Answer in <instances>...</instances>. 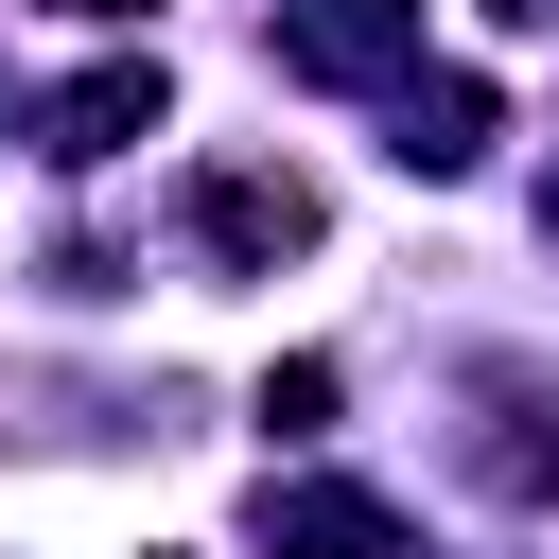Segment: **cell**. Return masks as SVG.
Wrapping results in <instances>:
<instances>
[{"label": "cell", "mask_w": 559, "mask_h": 559, "mask_svg": "<svg viewBox=\"0 0 559 559\" xmlns=\"http://www.w3.org/2000/svg\"><path fill=\"white\" fill-rule=\"evenodd\" d=\"M70 17H140V0H70Z\"/></svg>", "instance_id": "obj_7"}, {"label": "cell", "mask_w": 559, "mask_h": 559, "mask_svg": "<svg viewBox=\"0 0 559 559\" xmlns=\"http://www.w3.org/2000/svg\"><path fill=\"white\" fill-rule=\"evenodd\" d=\"M489 17H507V35H559V0H489Z\"/></svg>", "instance_id": "obj_6"}, {"label": "cell", "mask_w": 559, "mask_h": 559, "mask_svg": "<svg viewBox=\"0 0 559 559\" xmlns=\"http://www.w3.org/2000/svg\"><path fill=\"white\" fill-rule=\"evenodd\" d=\"M384 122H402V140H384L402 175H472V157L507 140V105H489L472 70H402V87H384Z\"/></svg>", "instance_id": "obj_4"}, {"label": "cell", "mask_w": 559, "mask_h": 559, "mask_svg": "<svg viewBox=\"0 0 559 559\" xmlns=\"http://www.w3.org/2000/svg\"><path fill=\"white\" fill-rule=\"evenodd\" d=\"M542 227H559V210H542Z\"/></svg>", "instance_id": "obj_8"}, {"label": "cell", "mask_w": 559, "mask_h": 559, "mask_svg": "<svg viewBox=\"0 0 559 559\" xmlns=\"http://www.w3.org/2000/svg\"><path fill=\"white\" fill-rule=\"evenodd\" d=\"M262 559H402V507L349 472H297V489H262Z\"/></svg>", "instance_id": "obj_3"}, {"label": "cell", "mask_w": 559, "mask_h": 559, "mask_svg": "<svg viewBox=\"0 0 559 559\" xmlns=\"http://www.w3.org/2000/svg\"><path fill=\"white\" fill-rule=\"evenodd\" d=\"M280 70L297 87H402L419 70V0H297L280 17Z\"/></svg>", "instance_id": "obj_2"}, {"label": "cell", "mask_w": 559, "mask_h": 559, "mask_svg": "<svg viewBox=\"0 0 559 559\" xmlns=\"http://www.w3.org/2000/svg\"><path fill=\"white\" fill-rule=\"evenodd\" d=\"M157 105H175V87H157V52H105V70H70V87H52V157H140V140H157Z\"/></svg>", "instance_id": "obj_5"}, {"label": "cell", "mask_w": 559, "mask_h": 559, "mask_svg": "<svg viewBox=\"0 0 559 559\" xmlns=\"http://www.w3.org/2000/svg\"><path fill=\"white\" fill-rule=\"evenodd\" d=\"M192 245H210L227 280H280V262L314 245V175H262V157H227V175H192Z\"/></svg>", "instance_id": "obj_1"}]
</instances>
